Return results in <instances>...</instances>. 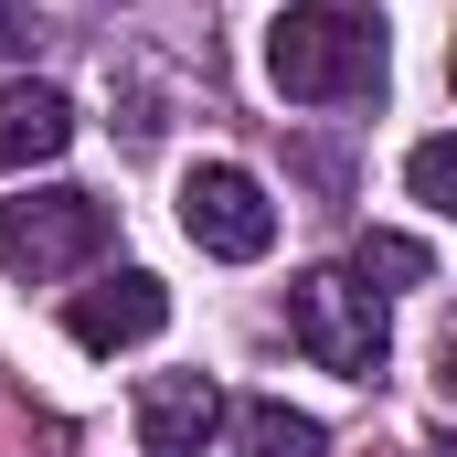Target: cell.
Instances as JSON below:
<instances>
[{"label": "cell", "instance_id": "1", "mask_svg": "<svg viewBox=\"0 0 457 457\" xmlns=\"http://www.w3.org/2000/svg\"><path fill=\"white\" fill-rule=\"evenodd\" d=\"M266 75H277V96H298V107L372 96V86H383V32H372L361 11H341V0H298V11L266 21Z\"/></svg>", "mask_w": 457, "mask_h": 457}, {"label": "cell", "instance_id": "5", "mask_svg": "<svg viewBox=\"0 0 457 457\" xmlns=\"http://www.w3.org/2000/svg\"><path fill=\"white\" fill-rule=\"evenodd\" d=\"M64 330H75V351H138V341L170 330V287L149 266H117V277H96V287L64 298Z\"/></svg>", "mask_w": 457, "mask_h": 457}, {"label": "cell", "instance_id": "8", "mask_svg": "<svg viewBox=\"0 0 457 457\" xmlns=\"http://www.w3.org/2000/svg\"><path fill=\"white\" fill-rule=\"evenodd\" d=\"M245 447L255 457H320L330 436H320V415H298V404L266 394V404H245Z\"/></svg>", "mask_w": 457, "mask_h": 457}, {"label": "cell", "instance_id": "2", "mask_svg": "<svg viewBox=\"0 0 457 457\" xmlns=\"http://www.w3.org/2000/svg\"><path fill=\"white\" fill-rule=\"evenodd\" d=\"M287 341L309 351L320 372H341V383H372V372H383V351H394L383 287H372V277H351V266H309V277L287 287Z\"/></svg>", "mask_w": 457, "mask_h": 457}, {"label": "cell", "instance_id": "3", "mask_svg": "<svg viewBox=\"0 0 457 457\" xmlns=\"http://www.w3.org/2000/svg\"><path fill=\"white\" fill-rule=\"evenodd\" d=\"M107 245H117V213L96 203V192H75V181L0 203V266H11V277H32V287H54V277L96 266Z\"/></svg>", "mask_w": 457, "mask_h": 457}, {"label": "cell", "instance_id": "9", "mask_svg": "<svg viewBox=\"0 0 457 457\" xmlns=\"http://www.w3.org/2000/svg\"><path fill=\"white\" fill-rule=\"evenodd\" d=\"M351 277H383V287H426V277H436V255H426L415 234H361Z\"/></svg>", "mask_w": 457, "mask_h": 457}, {"label": "cell", "instance_id": "7", "mask_svg": "<svg viewBox=\"0 0 457 457\" xmlns=\"http://www.w3.org/2000/svg\"><path fill=\"white\" fill-rule=\"evenodd\" d=\"M75 149V107L54 86H0V170H43Z\"/></svg>", "mask_w": 457, "mask_h": 457}, {"label": "cell", "instance_id": "10", "mask_svg": "<svg viewBox=\"0 0 457 457\" xmlns=\"http://www.w3.org/2000/svg\"><path fill=\"white\" fill-rule=\"evenodd\" d=\"M404 181H415L426 213H457V149H447V138H426V149L404 160Z\"/></svg>", "mask_w": 457, "mask_h": 457}, {"label": "cell", "instance_id": "4", "mask_svg": "<svg viewBox=\"0 0 457 457\" xmlns=\"http://www.w3.org/2000/svg\"><path fill=\"white\" fill-rule=\"evenodd\" d=\"M181 234H192L203 255H224V266H255V255L277 245V203H266V181H255V170L203 160V170L181 181Z\"/></svg>", "mask_w": 457, "mask_h": 457}, {"label": "cell", "instance_id": "6", "mask_svg": "<svg viewBox=\"0 0 457 457\" xmlns=\"http://www.w3.org/2000/svg\"><path fill=\"white\" fill-rule=\"evenodd\" d=\"M213 426H224V394L203 372H149L138 383V447L149 457H203Z\"/></svg>", "mask_w": 457, "mask_h": 457}, {"label": "cell", "instance_id": "11", "mask_svg": "<svg viewBox=\"0 0 457 457\" xmlns=\"http://www.w3.org/2000/svg\"><path fill=\"white\" fill-rule=\"evenodd\" d=\"M21 43H32V11H21V0H0V54H21Z\"/></svg>", "mask_w": 457, "mask_h": 457}]
</instances>
